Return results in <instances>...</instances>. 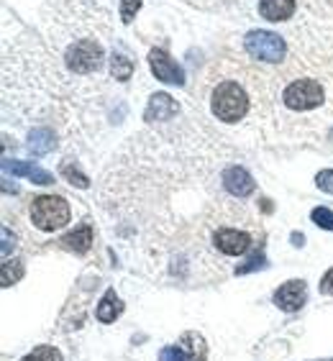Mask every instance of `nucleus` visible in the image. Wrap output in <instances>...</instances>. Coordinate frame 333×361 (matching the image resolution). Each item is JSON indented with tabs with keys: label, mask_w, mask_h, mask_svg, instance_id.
<instances>
[{
	"label": "nucleus",
	"mask_w": 333,
	"mask_h": 361,
	"mask_svg": "<svg viewBox=\"0 0 333 361\" xmlns=\"http://www.w3.org/2000/svg\"><path fill=\"white\" fill-rule=\"evenodd\" d=\"M210 111L223 123H238L249 113V95L241 85L234 80H226L213 90L210 97Z\"/></svg>",
	"instance_id": "obj_1"
},
{
	"label": "nucleus",
	"mask_w": 333,
	"mask_h": 361,
	"mask_svg": "<svg viewBox=\"0 0 333 361\" xmlns=\"http://www.w3.org/2000/svg\"><path fill=\"white\" fill-rule=\"evenodd\" d=\"M70 202L59 197V195H42V197H34L31 202V223H34L39 231H59L70 223Z\"/></svg>",
	"instance_id": "obj_2"
},
{
	"label": "nucleus",
	"mask_w": 333,
	"mask_h": 361,
	"mask_svg": "<svg viewBox=\"0 0 333 361\" xmlns=\"http://www.w3.org/2000/svg\"><path fill=\"white\" fill-rule=\"evenodd\" d=\"M282 103L290 111H313L323 103V87L318 80H292L282 90Z\"/></svg>",
	"instance_id": "obj_3"
},
{
	"label": "nucleus",
	"mask_w": 333,
	"mask_h": 361,
	"mask_svg": "<svg viewBox=\"0 0 333 361\" xmlns=\"http://www.w3.org/2000/svg\"><path fill=\"white\" fill-rule=\"evenodd\" d=\"M243 49L254 59L267 64H277L285 59V42H282V36L272 34V31H249L243 39Z\"/></svg>",
	"instance_id": "obj_4"
},
{
	"label": "nucleus",
	"mask_w": 333,
	"mask_h": 361,
	"mask_svg": "<svg viewBox=\"0 0 333 361\" xmlns=\"http://www.w3.org/2000/svg\"><path fill=\"white\" fill-rule=\"evenodd\" d=\"M103 47L92 39H83V42L72 44L67 49V64H70V70L77 72V75H92V72L100 70V64H103Z\"/></svg>",
	"instance_id": "obj_5"
},
{
	"label": "nucleus",
	"mask_w": 333,
	"mask_h": 361,
	"mask_svg": "<svg viewBox=\"0 0 333 361\" xmlns=\"http://www.w3.org/2000/svg\"><path fill=\"white\" fill-rule=\"evenodd\" d=\"M213 246L223 257H243L254 246V236L249 231L236 228V226H221L213 233Z\"/></svg>",
	"instance_id": "obj_6"
},
{
	"label": "nucleus",
	"mask_w": 333,
	"mask_h": 361,
	"mask_svg": "<svg viewBox=\"0 0 333 361\" xmlns=\"http://www.w3.org/2000/svg\"><path fill=\"white\" fill-rule=\"evenodd\" d=\"M208 348L200 334H185L174 346H166L159 354V361H205Z\"/></svg>",
	"instance_id": "obj_7"
},
{
	"label": "nucleus",
	"mask_w": 333,
	"mask_h": 361,
	"mask_svg": "<svg viewBox=\"0 0 333 361\" xmlns=\"http://www.w3.org/2000/svg\"><path fill=\"white\" fill-rule=\"evenodd\" d=\"M149 67H152L154 77L159 82L166 85H185V72L177 62H172V56L166 54L164 49H152L149 51Z\"/></svg>",
	"instance_id": "obj_8"
},
{
	"label": "nucleus",
	"mask_w": 333,
	"mask_h": 361,
	"mask_svg": "<svg viewBox=\"0 0 333 361\" xmlns=\"http://www.w3.org/2000/svg\"><path fill=\"white\" fill-rule=\"evenodd\" d=\"M308 300V287L303 279H290L274 292V305L285 313H298L300 307L305 305Z\"/></svg>",
	"instance_id": "obj_9"
},
{
	"label": "nucleus",
	"mask_w": 333,
	"mask_h": 361,
	"mask_svg": "<svg viewBox=\"0 0 333 361\" xmlns=\"http://www.w3.org/2000/svg\"><path fill=\"white\" fill-rule=\"evenodd\" d=\"M177 103L172 100V95H166V92H154L149 97V103H146V111H144V121L149 123H157V121H169L172 116H177Z\"/></svg>",
	"instance_id": "obj_10"
},
{
	"label": "nucleus",
	"mask_w": 333,
	"mask_h": 361,
	"mask_svg": "<svg viewBox=\"0 0 333 361\" xmlns=\"http://www.w3.org/2000/svg\"><path fill=\"white\" fill-rule=\"evenodd\" d=\"M223 188L236 197H249L257 190V185H254V177L243 167H229L223 172Z\"/></svg>",
	"instance_id": "obj_11"
},
{
	"label": "nucleus",
	"mask_w": 333,
	"mask_h": 361,
	"mask_svg": "<svg viewBox=\"0 0 333 361\" xmlns=\"http://www.w3.org/2000/svg\"><path fill=\"white\" fill-rule=\"evenodd\" d=\"M295 11H298L295 0H259V16L272 23L287 21L295 16Z\"/></svg>",
	"instance_id": "obj_12"
},
{
	"label": "nucleus",
	"mask_w": 333,
	"mask_h": 361,
	"mask_svg": "<svg viewBox=\"0 0 333 361\" xmlns=\"http://www.w3.org/2000/svg\"><path fill=\"white\" fill-rule=\"evenodd\" d=\"M6 169L18 174V177H26V180H31L34 185H54V177H52L47 169L34 167L31 161H6Z\"/></svg>",
	"instance_id": "obj_13"
},
{
	"label": "nucleus",
	"mask_w": 333,
	"mask_h": 361,
	"mask_svg": "<svg viewBox=\"0 0 333 361\" xmlns=\"http://www.w3.org/2000/svg\"><path fill=\"white\" fill-rule=\"evenodd\" d=\"M59 243H62L64 249L75 251V254H87L92 246V226L90 223H85V226H80L77 231L67 233Z\"/></svg>",
	"instance_id": "obj_14"
},
{
	"label": "nucleus",
	"mask_w": 333,
	"mask_h": 361,
	"mask_svg": "<svg viewBox=\"0 0 333 361\" xmlns=\"http://www.w3.org/2000/svg\"><path fill=\"white\" fill-rule=\"evenodd\" d=\"M121 313H123V302H121V298L116 295V290H105L103 300H100L95 307L97 320H100V323H113Z\"/></svg>",
	"instance_id": "obj_15"
},
{
	"label": "nucleus",
	"mask_w": 333,
	"mask_h": 361,
	"mask_svg": "<svg viewBox=\"0 0 333 361\" xmlns=\"http://www.w3.org/2000/svg\"><path fill=\"white\" fill-rule=\"evenodd\" d=\"M56 139L52 128H34V131L28 133V152L34 154V157H44V154L54 152Z\"/></svg>",
	"instance_id": "obj_16"
},
{
	"label": "nucleus",
	"mask_w": 333,
	"mask_h": 361,
	"mask_svg": "<svg viewBox=\"0 0 333 361\" xmlns=\"http://www.w3.org/2000/svg\"><path fill=\"white\" fill-rule=\"evenodd\" d=\"M111 75L116 77V80H121V82H126V80L133 75V62L123 54H113L111 56Z\"/></svg>",
	"instance_id": "obj_17"
},
{
	"label": "nucleus",
	"mask_w": 333,
	"mask_h": 361,
	"mask_svg": "<svg viewBox=\"0 0 333 361\" xmlns=\"http://www.w3.org/2000/svg\"><path fill=\"white\" fill-rule=\"evenodd\" d=\"M23 277V264L18 262V259H6L3 262V277H0V282H3V287H11V285H16L18 279Z\"/></svg>",
	"instance_id": "obj_18"
},
{
	"label": "nucleus",
	"mask_w": 333,
	"mask_h": 361,
	"mask_svg": "<svg viewBox=\"0 0 333 361\" xmlns=\"http://www.w3.org/2000/svg\"><path fill=\"white\" fill-rule=\"evenodd\" d=\"M21 361H62V354L54 346H36L31 354H26Z\"/></svg>",
	"instance_id": "obj_19"
},
{
	"label": "nucleus",
	"mask_w": 333,
	"mask_h": 361,
	"mask_svg": "<svg viewBox=\"0 0 333 361\" xmlns=\"http://www.w3.org/2000/svg\"><path fill=\"white\" fill-rule=\"evenodd\" d=\"M59 172H62V177H64V180H67V182H70V185H77V188H80V190H85V188H87V185H90V180H87V177H85V174L80 172V169H77V167H72L70 161H64L62 169H59Z\"/></svg>",
	"instance_id": "obj_20"
},
{
	"label": "nucleus",
	"mask_w": 333,
	"mask_h": 361,
	"mask_svg": "<svg viewBox=\"0 0 333 361\" xmlns=\"http://www.w3.org/2000/svg\"><path fill=\"white\" fill-rule=\"evenodd\" d=\"M144 0H121V21L123 23H131L139 13V8Z\"/></svg>",
	"instance_id": "obj_21"
},
{
	"label": "nucleus",
	"mask_w": 333,
	"mask_h": 361,
	"mask_svg": "<svg viewBox=\"0 0 333 361\" xmlns=\"http://www.w3.org/2000/svg\"><path fill=\"white\" fill-rule=\"evenodd\" d=\"M310 218H313V223H315V226H320V228L333 231V210H328V208H315L310 213Z\"/></svg>",
	"instance_id": "obj_22"
},
{
	"label": "nucleus",
	"mask_w": 333,
	"mask_h": 361,
	"mask_svg": "<svg viewBox=\"0 0 333 361\" xmlns=\"http://www.w3.org/2000/svg\"><path fill=\"white\" fill-rule=\"evenodd\" d=\"M315 185H318V190H323V192L333 195V169H323V172L315 174Z\"/></svg>",
	"instance_id": "obj_23"
},
{
	"label": "nucleus",
	"mask_w": 333,
	"mask_h": 361,
	"mask_svg": "<svg viewBox=\"0 0 333 361\" xmlns=\"http://www.w3.org/2000/svg\"><path fill=\"white\" fill-rule=\"evenodd\" d=\"M262 267H267V259H264V257H254V259H251V262H249V264L236 267V274H249V271L262 269Z\"/></svg>",
	"instance_id": "obj_24"
},
{
	"label": "nucleus",
	"mask_w": 333,
	"mask_h": 361,
	"mask_svg": "<svg viewBox=\"0 0 333 361\" xmlns=\"http://www.w3.org/2000/svg\"><path fill=\"white\" fill-rule=\"evenodd\" d=\"M320 292L323 295H333V269H328L320 279Z\"/></svg>",
	"instance_id": "obj_25"
},
{
	"label": "nucleus",
	"mask_w": 333,
	"mask_h": 361,
	"mask_svg": "<svg viewBox=\"0 0 333 361\" xmlns=\"http://www.w3.org/2000/svg\"><path fill=\"white\" fill-rule=\"evenodd\" d=\"M11 246H16V243H11V228H8V226H3V259H8V254H11Z\"/></svg>",
	"instance_id": "obj_26"
},
{
	"label": "nucleus",
	"mask_w": 333,
	"mask_h": 361,
	"mask_svg": "<svg viewBox=\"0 0 333 361\" xmlns=\"http://www.w3.org/2000/svg\"><path fill=\"white\" fill-rule=\"evenodd\" d=\"M292 241H295V246H303V241H305V238H303V233H292Z\"/></svg>",
	"instance_id": "obj_27"
},
{
	"label": "nucleus",
	"mask_w": 333,
	"mask_h": 361,
	"mask_svg": "<svg viewBox=\"0 0 333 361\" xmlns=\"http://www.w3.org/2000/svg\"><path fill=\"white\" fill-rule=\"evenodd\" d=\"M320 361H333V359H320Z\"/></svg>",
	"instance_id": "obj_28"
}]
</instances>
